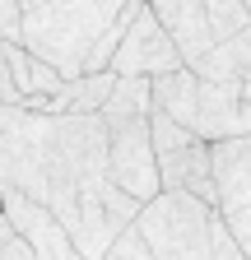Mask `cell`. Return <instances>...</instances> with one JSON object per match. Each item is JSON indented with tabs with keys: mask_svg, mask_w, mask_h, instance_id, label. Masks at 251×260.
<instances>
[{
	"mask_svg": "<svg viewBox=\"0 0 251 260\" xmlns=\"http://www.w3.org/2000/svg\"><path fill=\"white\" fill-rule=\"evenodd\" d=\"M218 214H224V223L233 228V237H237L242 255L251 260V205H237V209H218Z\"/></svg>",
	"mask_w": 251,
	"mask_h": 260,
	"instance_id": "5bb4252c",
	"label": "cell"
},
{
	"mask_svg": "<svg viewBox=\"0 0 251 260\" xmlns=\"http://www.w3.org/2000/svg\"><path fill=\"white\" fill-rule=\"evenodd\" d=\"M205 23H209V38L224 42V38H233V32H242L251 23V10L242 0H205Z\"/></svg>",
	"mask_w": 251,
	"mask_h": 260,
	"instance_id": "8fae6325",
	"label": "cell"
},
{
	"mask_svg": "<svg viewBox=\"0 0 251 260\" xmlns=\"http://www.w3.org/2000/svg\"><path fill=\"white\" fill-rule=\"evenodd\" d=\"M191 70L200 79H218V84H237L242 75H251V23L242 32H233V38L214 42L205 56H196Z\"/></svg>",
	"mask_w": 251,
	"mask_h": 260,
	"instance_id": "30bf717a",
	"label": "cell"
},
{
	"mask_svg": "<svg viewBox=\"0 0 251 260\" xmlns=\"http://www.w3.org/2000/svg\"><path fill=\"white\" fill-rule=\"evenodd\" d=\"M209 214L214 205L191 190H159L140 205L135 228L153 260H209Z\"/></svg>",
	"mask_w": 251,
	"mask_h": 260,
	"instance_id": "7a4b0ae2",
	"label": "cell"
},
{
	"mask_svg": "<svg viewBox=\"0 0 251 260\" xmlns=\"http://www.w3.org/2000/svg\"><path fill=\"white\" fill-rule=\"evenodd\" d=\"M121 10L125 0H42L33 10H19V42L70 79L84 70L88 47Z\"/></svg>",
	"mask_w": 251,
	"mask_h": 260,
	"instance_id": "6da1fadb",
	"label": "cell"
},
{
	"mask_svg": "<svg viewBox=\"0 0 251 260\" xmlns=\"http://www.w3.org/2000/svg\"><path fill=\"white\" fill-rule=\"evenodd\" d=\"M144 5L159 14V23L168 28V38L177 42V51H181L186 65L214 47L209 23H205V0H144Z\"/></svg>",
	"mask_w": 251,
	"mask_h": 260,
	"instance_id": "9c48e42d",
	"label": "cell"
},
{
	"mask_svg": "<svg viewBox=\"0 0 251 260\" xmlns=\"http://www.w3.org/2000/svg\"><path fill=\"white\" fill-rule=\"evenodd\" d=\"M149 144H153V168H159L163 190H191L214 205V181H209V140L196 135L191 125L172 121L168 112L149 107Z\"/></svg>",
	"mask_w": 251,
	"mask_h": 260,
	"instance_id": "3957f363",
	"label": "cell"
},
{
	"mask_svg": "<svg viewBox=\"0 0 251 260\" xmlns=\"http://www.w3.org/2000/svg\"><path fill=\"white\" fill-rule=\"evenodd\" d=\"M209 260H246L242 255V246H237V237H233V228L224 223V214H209Z\"/></svg>",
	"mask_w": 251,
	"mask_h": 260,
	"instance_id": "4fadbf2b",
	"label": "cell"
},
{
	"mask_svg": "<svg viewBox=\"0 0 251 260\" xmlns=\"http://www.w3.org/2000/svg\"><path fill=\"white\" fill-rule=\"evenodd\" d=\"M0 103H23V98H19V88H14V79H10L5 56H0Z\"/></svg>",
	"mask_w": 251,
	"mask_h": 260,
	"instance_id": "e0dca14e",
	"label": "cell"
},
{
	"mask_svg": "<svg viewBox=\"0 0 251 260\" xmlns=\"http://www.w3.org/2000/svg\"><path fill=\"white\" fill-rule=\"evenodd\" d=\"M107 125V181L121 186L135 200H153L159 186V168H153V144H149V116H116Z\"/></svg>",
	"mask_w": 251,
	"mask_h": 260,
	"instance_id": "277c9868",
	"label": "cell"
},
{
	"mask_svg": "<svg viewBox=\"0 0 251 260\" xmlns=\"http://www.w3.org/2000/svg\"><path fill=\"white\" fill-rule=\"evenodd\" d=\"M177 65H186L181 51H177V42L168 38V28L159 23V14L140 0L135 14L125 19L121 42H116L112 56H107V70H112V75H144V79H153V75L177 70Z\"/></svg>",
	"mask_w": 251,
	"mask_h": 260,
	"instance_id": "5b68a950",
	"label": "cell"
},
{
	"mask_svg": "<svg viewBox=\"0 0 251 260\" xmlns=\"http://www.w3.org/2000/svg\"><path fill=\"white\" fill-rule=\"evenodd\" d=\"M0 214L10 218V228L28 242V251H33V260H70L75 255V242L70 233L60 228V218L33 200V195H23L14 186H0Z\"/></svg>",
	"mask_w": 251,
	"mask_h": 260,
	"instance_id": "8992f818",
	"label": "cell"
},
{
	"mask_svg": "<svg viewBox=\"0 0 251 260\" xmlns=\"http://www.w3.org/2000/svg\"><path fill=\"white\" fill-rule=\"evenodd\" d=\"M103 260H153V255H149V242H144V233H140L135 223H125L121 233L107 242Z\"/></svg>",
	"mask_w": 251,
	"mask_h": 260,
	"instance_id": "7c38bea8",
	"label": "cell"
},
{
	"mask_svg": "<svg viewBox=\"0 0 251 260\" xmlns=\"http://www.w3.org/2000/svg\"><path fill=\"white\" fill-rule=\"evenodd\" d=\"M209 181H214V209L251 205V135L209 140Z\"/></svg>",
	"mask_w": 251,
	"mask_h": 260,
	"instance_id": "ba28073f",
	"label": "cell"
},
{
	"mask_svg": "<svg viewBox=\"0 0 251 260\" xmlns=\"http://www.w3.org/2000/svg\"><path fill=\"white\" fill-rule=\"evenodd\" d=\"M242 5H246V10H251V0H242Z\"/></svg>",
	"mask_w": 251,
	"mask_h": 260,
	"instance_id": "ac0fdd59",
	"label": "cell"
},
{
	"mask_svg": "<svg viewBox=\"0 0 251 260\" xmlns=\"http://www.w3.org/2000/svg\"><path fill=\"white\" fill-rule=\"evenodd\" d=\"M0 260H33V251H28V242L10 228V218L0 214Z\"/></svg>",
	"mask_w": 251,
	"mask_h": 260,
	"instance_id": "9a60e30c",
	"label": "cell"
},
{
	"mask_svg": "<svg viewBox=\"0 0 251 260\" xmlns=\"http://www.w3.org/2000/svg\"><path fill=\"white\" fill-rule=\"evenodd\" d=\"M0 38H19V0H0Z\"/></svg>",
	"mask_w": 251,
	"mask_h": 260,
	"instance_id": "2e32d148",
	"label": "cell"
},
{
	"mask_svg": "<svg viewBox=\"0 0 251 260\" xmlns=\"http://www.w3.org/2000/svg\"><path fill=\"white\" fill-rule=\"evenodd\" d=\"M196 135L205 140H224V135H251V98L237 93V84H218L200 79L196 88Z\"/></svg>",
	"mask_w": 251,
	"mask_h": 260,
	"instance_id": "52a82bcc",
	"label": "cell"
}]
</instances>
